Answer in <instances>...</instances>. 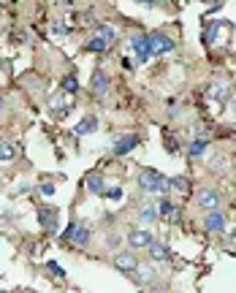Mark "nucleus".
Wrapping results in <instances>:
<instances>
[{
  "mask_svg": "<svg viewBox=\"0 0 236 293\" xmlns=\"http://www.w3.org/2000/svg\"><path fill=\"white\" fill-rule=\"evenodd\" d=\"M0 293H3V290H0Z\"/></svg>",
  "mask_w": 236,
  "mask_h": 293,
  "instance_id": "37",
  "label": "nucleus"
},
{
  "mask_svg": "<svg viewBox=\"0 0 236 293\" xmlns=\"http://www.w3.org/2000/svg\"><path fill=\"white\" fill-rule=\"evenodd\" d=\"M73 228H76V223H68V225H65V231H63V236H60V239H63V242H71Z\"/></svg>",
  "mask_w": 236,
  "mask_h": 293,
  "instance_id": "27",
  "label": "nucleus"
},
{
  "mask_svg": "<svg viewBox=\"0 0 236 293\" xmlns=\"http://www.w3.org/2000/svg\"><path fill=\"white\" fill-rule=\"evenodd\" d=\"M3 109H6V101H3V98H0V111H3Z\"/></svg>",
  "mask_w": 236,
  "mask_h": 293,
  "instance_id": "34",
  "label": "nucleus"
},
{
  "mask_svg": "<svg viewBox=\"0 0 236 293\" xmlns=\"http://www.w3.org/2000/svg\"><path fill=\"white\" fill-rule=\"evenodd\" d=\"M233 171H236V160H233Z\"/></svg>",
  "mask_w": 236,
  "mask_h": 293,
  "instance_id": "36",
  "label": "nucleus"
},
{
  "mask_svg": "<svg viewBox=\"0 0 236 293\" xmlns=\"http://www.w3.org/2000/svg\"><path fill=\"white\" fill-rule=\"evenodd\" d=\"M168 187H171V179L160 177V182H158V193H168Z\"/></svg>",
  "mask_w": 236,
  "mask_h": 293,
  "instance_id": "28",
  "label": "nucleus"
},
{
  "mask_svg": "<svg viewBox=\"0 0 236 293\" xmlns=\"http://www.w3.org/2000/svg\"><path fill=\"white\" fill-rule=\"evenodd\" d=\"M95 35H98L101 41H106V46H114L117 44V30L111 25H106V22L95 25Z\"/></svg>",
  "mask_w": 236,
  "mask_h": 293,
  "instance_id": "14",
  "label": "nucleus"
},
{
  "mask_svg": "<svg viewBox=\"0 0 236 293\" xmlns=\"http://www.w3.org/2000/svg\"><path fill=\"white\" fill-rule=\"evenodd\" d=\"M38 190H41L44 196H54V185H52V182H44V185L38 187Z\"/></svg>",
  "mask_w": 236,
  "mask_h": 293,
  "instance_id": "29",
  "label": "nucleus"
},
{
  "mask_svg": "<svg viewBox=\"0 0 236 293\" xmlns=\"http://www.w3.org/2000/svg\"><path fill=\"white\" fill-rule=\"evenodd\" d=\"M95 130H98V117L87 114V117L79 120V125L73 128V133H76V136H87V133H95Z\"/></svg>",
  "mask_w": 236,
  "mask_h": 293,
  "instance_id": "13",
  "label": "nucleus"
},
{
  "mask_svg": "<svg viewBox=\"0 0 236 293\" xmlns=\"http://www.w3.org/2000/svg\"><path fill=\"white\" fill-rule=\"evenodd\" d=\"M92 239V231H90V225H84V223H76V228H73V236H71V244H76V247H87Z\"/></svg>",
  "mask_w": 236,
  "mask_h": 293,
  "instance_id": "11",
  "label": "nucleus"
},
{
  "mask_svg": "<svg viewBox=\"0 0 236 293\" xmlns=\"http://www.w3.org/2000/svg\"><path fill=\"white\" fill-rule=\"evenodd\" d=\"M54 33H57V35H63V33H71V27H68V25H63V22H57V25H54Z\"/></svg>",
  "mask_w": 236,
  "mask_h": 293,
  "instance_id": "30",
  "label": "nucleus"
},
{
  "mask_svg": "<svg viewBox=\"0 0 236 293\" xmlns=\"http://www.w3.org/2000/svg\"><path fill=\"white\" fill-rule=\"evenodd\" d=\"M141 144V139L136 136V133H130V136H122V139H117V144L114 147H111V152H114V155H130V152H133V149Z\"/></svg>",
  "mask_w": 236,
  "mask_h": 293,
  "instance_id": "6",
  "label": "nucleus"
},
{
  "mask_svg": "<svg viewBox=\"0 0 236 293\" xmlns=\"http://www.w3.org/2000/svg\"><path fill=\"white\" fill-rule=\"evenodd\" d=\"M220 201H223V196H220L217 187H201V193H198V198H195V204L201 206L204 212L220 209Z\"/></svg>",
  "mask_w": 236,
  "mask_h": 293,
  "instance_id": "1",
  "label": "nucleus"
},
{
  "mask_svg": "<svg viewBox=\"0 0 236 293\" xmlns=\"http://www.w3.org/2000/svg\"><path fill=\"white\" fill-rule=\"evenodd\" d=\"M114 269L122 271V274H130V271L139 269V258L133 252H117L114 255Z\"/></svg>",
  "mask_w": 236,
  "mask_h": 293,
  "instance_id": "5",
  "label": "nucleus"
},
{
  "mask_svg": "<svg viewBox=\"0 0 236 293\" xmlns=\"http://www.w3.org/2000/svg\"><path fill=\"white\" fill-rule=\"evenodd\" d=\"M84 49H87V52H106L109 46H106V41H101L98 35H92V38L84 44Z\"/></svg>",
  "mask_w": 236,
  "mask_h": 293,
  "instance_id": "20",
  "label": "nucleus"
},
{
  "mask_svg": "<svg viewBox=\"0 0 236 293\" xmlns=\"http://www.w3.org/2000/svg\"><path fill=\"white\" fill-rule=\"evenodd\" d=\"M130 49L136 52L139 63H149V60H152V54H149V41H147V35H133V38H130Z\"/></svg>",
  "mask_w": 236,
  "mask_h": 293,
  "instance_id": "7",
  "label": "nucleus"
},
{
  "mask_svg": "<svg viewBox=\"0 0 236 293\" xmlns=\"http://www.w3.org/2000/svg\"><path fill=\"white\" fill-rule=\"evenodd\" d=\"M38 220H41V225L49 233L57 231V209H52V206H41V209H38Z\"/></svg>",
  "mask_w": 236,
  "mask_h": 293,
  "instance_id": "10",
  "label": "nucleus"
},
{
  "mask_svg": "<svg viewBox=\"0 0 236 293\" xmlns=\"http://www.w3.org/2000/svg\"><path fill=\"white\" fill-rule=\"evenodd\" d=\"M139 217H141V223H155L158 220V209H155V206H144Z\"/></svg>",
  "mask_w": 236,
  "mask_h": 293,
  "instance_id": "25",
  "label": "nucleus"
},
{
  "mask_svg": "<svg viewBox=\"0 0 236 293\" xmlns=\"http://www.w3.org/2000/svg\"><path fill=\"white\" fill-rule=\"evenodd\" d=\"M168 255H171V252H168L166 244H160V242L149 244V258H152V261H168Z\"/></svg>",
  "mask_w": 236,
  "mask_h": 293,
  "instance_id": "17",
  "label": "nucleus"
},
{
  "mask_svg": "<svg viewBox=\"0 0 236 293\" xmlns=\"http://www.w3.org/2000/svg\"><path fill=\"white\" fill-rule=\"evenodd\" d=\"M147 41H149V54H152V57H155V54H168V52L174 49V38H168V35L160 33V30L158 33H149Z\"/></svg>",
  "mask_w": 236,
  "mask_h": 293,
  "instance_id": "2",
  "label": "nucleus"
},
{
  "mask_svg": "<svg viewBox=\"0 0 236 293\" xmlns=\"http://www.w3.org/2000/svg\"><path fill=\"white\" fill-rule=\"evenodd\" d=\"M179 149H182V147H179V139L171 136V133L166 130V152H168V155H176Z\"/></svg>",
  "mask_w": 236,
  "mask_h": 293,
  "instance_id": "22",
  "label": "nucleus"
},
{
  "mask_svg": "<svg viewBox=\"0 0 236 293\" xmlns=\"http://www.w3.org/2000/svg\"><path fill=\"white\" fill-rule=\"evenodd\" d=\"M209 92L214 98H228V87H225V82H214L209 87Z\"/></svg>",
  "mask_w": 236,
  "mask_h": 293,
  "instance_id": "24",
  "label": "nucleus"
},
{
  "mask_svg": "<svg viewBox=\"0 0 236 293\" xmlns=\"http://www.w3.org/2000/svg\"><path fill=\"white\" fill-rule=\"evenodd\" d=\"M63 92H68V95L71 92H79V79L73 76V73H68V76L63 79Z\"/></svg>",
  "mask_w": 236,
  "mask_h": 293,
  "instance_id": "21",
  "label": "nucleus"
},
{
  "mask_svg": "<svg viewBox=\"0 0 236 293\" xmlns=\"http://www.w3.org/2000/svg\"><path fill=\"white\" fill-rule=\"evenodd\" d=\"M206 147H209V141H206V139H193L190 144H187V155H190V158H201L206 152Z\"/></svg>",
  "mask_w": 236,
  "mask_h": 293,
  "instance_id": "16",
  "label": "nucleus"
},
{
  "mask_svg": "<svg viewBox=\"0 0 236 293\" xmlns=\"http://www.w3.org/2000/svg\"><path fill=\"white\" fill-rule=\"evenodd\" d=\"M171 187H174V190L176 193H190V179H187V177H174L171 179Z\"/></svg>",
  "mask_w": 236,
  "mask_h": 293,
  "instance_id": "19",
  "label": "nucleus"
},
{
  "mask_svg": "<svg viewBox=\"0 0 236 293\" xmlns=\"http://www.w3.org/2000/svg\"><path fill=\"white\" fill-rule=\"evenodd\" d=\"M204 228L209 231V233H223V228H225V214H223L220 209H212V212H206Z\"/></svg>",
  "mask_w": 236,
  "mask_h": 293,
  "instance_id": "8",
  "label": "nucleus"
},
{
  "mask_svg": "<svg viewBox=\"0 0 236 293\" xmlns=\"http://www.w3.org/2000/svg\"><path fill=\"white\" fill-rule=\"evenodd\" d=\"M231 109H233V114H236V101H231Z\"/></svg>",
  "mask_w": 236,
  "mask_h": 293,
  "instance_id": "35",
  "label": "nucleus"
},
{
  "mask_svg": "<svg viewBox=\"0 0 236 293\" xmlns=\"http://www.w3.org/2000/svg\"><path fill=\"white\" fill-rule=\"evenodd\" d=\"M139 3H144V6H158V0H139Z\"/></svg>",
  "mask_w": 236,
  "mask_h": 293,
  "instance_id": "33",
  "label": "nucleus"
},
{
  "mask_svg": "<svg viewBox=\"0 0 236 293\" xmlns=\"http://www.w3.org/2000/svg\"><path fill=\"white\" fill-rule=\"evenodd\" d=\"M0 160H14V147L11 144H0Z\"/></svg>",
  "mask_w": 236,
  "mask_h": 293,
  "instance_id": "26",
  "label": "nucleus"
},
{
  "mask_svg": "<svg viewBox=\"0 0 236 293\" xmlns=\"http://www.w3.org/2000/svg\"><path fill=\"white\" fill-rule=\"evenodd\" d=\"M90 87H92V92H95V95H106V92H109V76H106V73H103V71L98 68L95 73H92Z\"/></svg>",
  "mask_w": 236,
  "mask_h": 293,
  "instance_id": "12",
  "label": "nucleus"
},
{
  "mask_svg": "<svg viewBox=\"0 0 236 293\" xmlns=\"http://www.w3.org/2000/svg\"><path fill=\"white\" fill-rule=\"evenodd\" d=\"M128 244L133 250H144V247H149V244L155 242V236H152V231H147V228H133V231H128Z\"/></svg>",
  "mask_w": 236,
  "mask_h": 293,
  "instance_id": "3",
  "label": "nucleus"
},
{
  "mask_svg": "<svg viewBox=\"0 0 236 293\" xmlns=\"http://www.w3.org/2000/svg\"><path fill=\"white\" fill-rule=\"evenodd\" d=\"M109 196H111V198H122V190H120V187H114V190H111Z\"/></svg>",
  "mask_w": 236,
  "mask_h": 293,
  "instance_id": "32",
  "label": "nucleus"
},
{
  "mask_svg": "<svg viewBox=\"0 0 236 293\" xmlns=\"http://www.w3.org/2000/svg\"><path fill=\"white\" fill-rule=\"evenodd\" d=\"M46 271H49L54 280H65V271H63V266H60V263H54V261H46Z\"/></svg>",
  "mask_w": 236,
  "mask_h": 293,
  "instance_id": "23",
  "label": "nucleus"
},
{
  "mask_svg": "<svg viewBox=\"0 0 236 293\" xmlns=\"http://www.w3.org/2000/svg\"><path fill=\"white\" fill-rule=\"evenodd\" d=\"M49 109L54 111V114H68V111H71V103H68V98H65V92H60V95H54V98L49 101Z\"/></svg>",
  "mask_w": 236,
  "mask_h": 293,
  "instance_id": "15",
  "label": "nucleus"
},
{
  "mask_svg": "<svg viewBox=\"0 0 236 293\" xmlns=\"http://www.w3.org/2000/svg\"><path fill=\"white\" fill-rule=\"evenodd\" d=\"M122 65H125V68H130V71H133V68H136V63H133V60H130V57H122Z\"/></svg>",
  "mask_w": 236,
  "mask_h": 293,
  "instance_id": "31",
  "label": "nucleus"
},
{
  "mask_svg": "<svg viewBox=\"0 0 236 293\" xmlns=\"http://www.w3.org/2000/svg\"><path fill=\"white\" fill-rule=\"evenodd\" d=\"M160 171H155V168H144V171L139 174V187L144 193H158V182H160Z\"/></svg>",
  "mask_w": 236,
  "mask_h": 293,
  "instance_id": "4",
  "label": "nucleus"
},
{
  "mask_svg": "<svg viewBox=\"0 0 236 293\" xmlns=\"http://www.w3.org/2000/svg\"><path fill=\"white\" fill-rule=\"evenodd\" d=\"M84 190L92 193V196L106 193V187H103V174L101 171H90L87 177H84Z\"/></svg>",
  "mask_w": 236,
  "mask_h": 293,
  "instance_id": "9",
  "label": "nucleus"
},
{
  "mask_svg": "<svg viewBox=\"0 0 236 293\" xmlns=\"http://www.w3.org/2000/svg\"><path fill=\"white\" fill-rule=\"evenodd\" d=\"M128 277L133 280L136 285H147V282H152V280H155V271H147V269H136V271H130Z\"/></svg>",
  "mask_w": 236,
  "mask_h": 293,
  "instance_id": "18",
  "label": "nucleus"
}]
</instances>
